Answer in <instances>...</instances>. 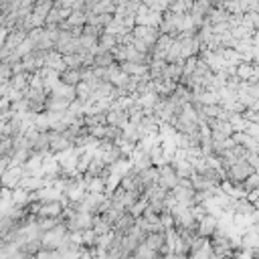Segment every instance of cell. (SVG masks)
I'll return each instance as SVG.
<instances>
[{"label":"cell","mask_w":259,"mask_h":259,"mask_svg":"<svg viewBox=\"0 0 259 259\" xmlns=\"http://www.w3.org/2000/svg\"><path fill=\"white\" fill-rule=\"evenodd\" d=\"M18 176H20V172H18L16 168H10L8 172H4V174H2V178H0V182H2L4 186H14V184H16L18 180H20Z\"/></svg>","instance_id":"1"},{"label":"cell","mask_w":259,"mask_h":259,"mask_svg":"<svg viewBox=\"0 0 259 259\" xmlns=\"http://www.w3.org/2000/svg\"><path fill=\"white\" fill-rule=\"evenodd\" d=\"M81 79V75H79V71H67V73H63V81L65 83H69V85H73V83H77Z\"/></svg>","instance_id":"2"}]
</instances>
